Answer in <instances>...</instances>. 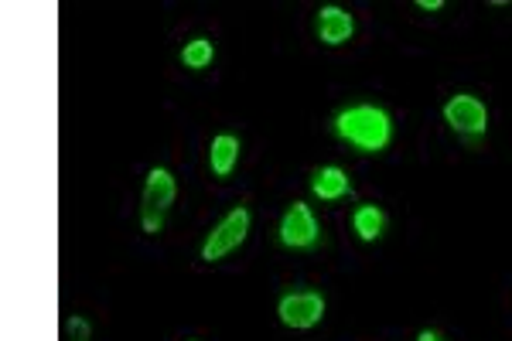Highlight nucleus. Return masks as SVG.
I'll list each match as a JSON object with an SVG mask.
<instances>
[{
    "label": "nucleus",
    "instance_id": "nucleus-1",
    "mask_svg": "<svg viewBox=\"0 0 512 341\" xmlns=\"http://www.w3.org/2000/svg\"><path fill=\"white\" fill-rule=\"evenodd\" d=\"M335 133L359 154H383L393 140V120L383 106L355 103L335 116Z\"/></svg>",
    "mask_w": 512,
    "mask_h": 341
},
{
    "label": "nucleus",
    "instance_id": "nucleus-2",
    "mask_svg": "<svg viewBox=\"0 0 512 341\" xmlns=\"http://www.w3.org/2000/svg\"><path fill=\"white\" fill-rule=\"evenodd\" d=\"M175 195H178L175 174L168 168H151L144 195H140V229L147 236H158L164 229V219H168L171 205H175Z\"/></svg>",
    "mask_w": 512,
    "mask_h": 341
},
{
    "label": "nucleus",
    "instance_id": "nucleus-3",
    "mask_svg": "<svg viewBox=\"0 0 512 341\" xmlns=\"http://www.w3.org/2000/svg\"><path fill=\"white\" fill-rule=\"evenodd\" d=\"M444 123H448L461 140H468V144L475 147L478 140L485 137V130H489V110H485V103L478 96L458 93L444 103Z\"/></svg>",
    "mask_w": 512,
    "mask_h": 341
},
{
    "label": "nucleus",
    "instance_id": "nucleus-4",
    "mask_svg": "<svg viewBox=\"0 0 512 341\" xmlns=\"http://www.w3.org/2000/svg\"><path fill=\"white\" fill-rule=\"evenodd\" d=\"M246 236H250V209H246V205H236V209L209 232V239H205V246H202V260L205 263L226 260L233 249L246 243Z\"/></svg>",
    "mask_w": 512,
    "mask_h": 341
},
{
    "label": "nucleus",
    "instance_id": "nucleus-5",
    "mask_svg": "<svg viewBox=\"0 0 512 341\" xmlns=\"http://www.w3.org/2000/svg\"><path fill=\"white\" fill-rule=\"evenodd\" d=\"M280 324L294 331H308L325 318V297L318 290H294V294H284L277 304Z\"/></svg>",
    "mask_w": 512,
    "mask_h": 341
},
{
    "label": "nucleus",
    "instance_id": "nucleus-6",
    "mask_svg": "<svg viewBox=\"0 0 512 341\" xmlns=\"http://www.w3.org/2000/svg\"><path fill=\"white\" fill-rule=\"evenodd\" d=\"M277 236L287 249H315L321 239V229H318V219H315V212H311V205L294 202L291 209L284 212V219H280Z\"/></svg>",
    "mask_w": 512,
    "mask_h": 341
},
{
    "label": "nucleus",
    "instance_id": "nucleus-7",
    "mask_svg": "<svg viewBox=\"0 0 512 341\" xmlns=\"http://www.w3.org/2000/svg\"><path fill=\"white\" fill-rule=\"evenodd\" d=\"M315 31H318V38L325 41V45H345V41L352 38V31H355V18L345 7H338V4H325L318 11V18H315Z\"/></svg>",
    "mask_w": 512,
    "mask_h": 341
},
{
    "label": "nucleus",
    "instance_id": "nucleus-8",
    "mask_svg": "<svg viewBox=\"0 0 512 341\" xmlns=\"http://www.w3.org/2000/svg\"><path fill=\"white\" fill-rule=\"evenodd\" d=\"M239 151H243V144H239L236 133H216L209 144V168L216 174L219 181H226L229 174L236 171L239 164Z\"/></svg>",
    "mask_w": 512,
    "mask_h": 341
},
{
    "label": "nucleus",
    "instance_id": "nucleus-9",
    "mask_svg": "<svg viewBox=\"0 0 512 341\" xmlns=\"http://www.w3.org/2000/svg\"><path fill=\"white\" fill-rule=\"evenodd\" d=\"M311 191L321 202H342L345 195H352V181L338 164H325V168L311 174Z\"/></svg>",
    "mask_w": 512,
    "mask_h": 341
},
{
    "label": "nucleus",
    "instance_id": "nucleus-10",
    "mask_svg": "<svg viewBox=\"0 0 512 341\" xmlns=\"http://www.w3.org/2000/svg\"><path fill=\"white\" fill-rule=\"evenodd\" d=\"M352 229L362 243H376L386 232V212L379 209V205H359V209L352 212Z\"/></svg>",
    "mask_w": 512,
    "mask_h": 341
},
{
    "label": "nucleus",
    "instance_id": "nucleus-11",
    "mask_svg": "<svg viewBox=\"0 0 512 341\" xmlns=\"http://www.w3.org/2000/svg\"><path fill=\"white\" fill-rule=\"evenodd\" d=\"M212 58H216V45H212V38H192L185 48H181V65L192 72H202L212 65Z\"/></svg>",
    "mask_w": 512,
    "mask_h": 341
},
{
    "label": "nucleus",
    "instance_id": "nucleus-12",
    "mask_svg": "<svg viewBox=\"0 0 512 341\" xmlns=\"http://www.w3.org/2000/svg\"><path fill=\"white\" fill-rule=\"evenodd\" d=\"M65 341H93V328H89V321L79 318V314H72V318L65 321Z\"/></svg>",
    "mask_w": 512,
    "mask_h": 341
},
{
    "label": "nucleus",
    "instance_id": "nucleus-13",
    "mask_svg": "<svg viewBox=\"0 0 512 341\" xmlns=\"http://www.w3.org/2000/svg\"><path fill=\"white\" fill-rule=\"evenodd\" d=\"M417 7H420V11H441L444 0H417Z\"/></svg>",
    "mask_w": 512,
    "mask_h": 341
},
{
    "label": "nucleus",
    "instance_id": "nucleus-14",
    "mask_svg": "<svg viewBox=\"0 0 512 341\" xmlns=\"http://www.w3.org/2000/svg\"><path fill=\"white\" fill-rule=\"evenodd\" d=\"M417 341H444V338L437 335V331H420V335H417Z\"/></svg>",
    "mask_w": 512,
    "mask_h": 341
}]
</instances>
